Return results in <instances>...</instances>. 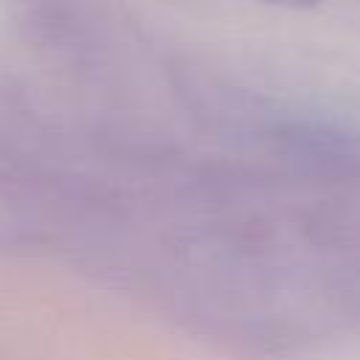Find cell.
<instances>
[{
  "mask_svg": "<svg viewBox=\"0 0 360 360\" xmlns=\"http://www.w3.org/2000/svg\"><path fill=\"white\" fill-rule=\"evenodd\" d=\"M273 6H287V8H309V6H318L321 0H267Z\"/></svg>",
  "mask_w": 360,
  "mask_h": 360,
  "instance_id": "1",
  "label": "cell"
}]
</instances>
